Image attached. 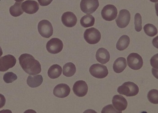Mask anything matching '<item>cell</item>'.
I'll return each mask as SVG.
<instances>
[{
  "label": "cell",
  "mask_w": 158,
  "mask_h": 113,
  "mask_svg": "<svg viewBox=\"0 0 158 113\" xmlns=\"http://www.w3.org/2000/svg\"><path fill=\"white\" fill-rule=\"evenodd\" d=\"M43 77L41 75H29L27 79V83L31 88H35L42 84L43 82Z\"/></svg>",
  "instance_id": "d6986e66"
},
{
  "label": "cell",
  "mask_w": 158,
  "mask_h": 113,
  "mask_svg": "<svg viewBox=\"0 0 158 113\" xmlns=\"http://www.w3.org/2000/svg\"><path fill=\"white\" fill-rule=\"evenodd\" d=\"M128 66L133 70H139L143 67V62L142 57L136 54L131 53L127 59Z\"/></svg>",
  "instance_id": "8992f818"
},
{
  "label": "cell",
  "mask_w": 158,
  "mask_h": 113,
  "mask_svg": "<svg viewBox=\"0 0 158 113\" xmlns=\"http://www.w3.org/2000/svg\"><path fill=\"white\" fill-rule=\"evenodd\" d=\"M76 68L73 63H67L63 68V74L66 77H72L75 74Z\"/></svg>",
  "instance_id": "7402d4cb"
},
{
  "label": "cell",
  "mask_w": 158,
  "mask_h": 113,
  "mask_svg": "<svg viewBox=\"0 0 158 113\" xmlns=\"http://www.w3.org/2000/svg\"><path fill=\"white\" fill-rule=\"evenodd\" d=\"M130 42V37L128 35H122L117 43V49L119 51H123L128 47Z\"/></svg>",
  "instance_id": "44dd1931"
},
{
  "label": "cell",
  "mask_w": 158,
  "mask_h": 113,
  "mask_svg": "<svg viewBox=\"0 0 158 113\" xmlns=\"http://www.w3.org/2000/svg\"><path fill=\"white\" fill-rule=\"evenodd\" d=\"M77 18L75 15L71 12H65L61 17V21L65 26L72 28L77 23Z\"/></svg>",
  "instance_id": "9a60e30c"
},
{
  "label": "cell",
  "mask_w": 158,
  "mask_h": 113,
  "mask_svg": "<svg viewBox=\"0 0 158 113\" xmlns=\"http://www.w3.org/2000/svg\"><path fill=\"white\" fill-rule=\"evenodd\" d=\"M127 63L126 59L122 57H120L115 61L113 64V69L116 73L122 72L127 68Z\"/></svg>",
  "instance_id": "ac0fdd59"
},
{
  "label": "cell",
  "mask_w": 158,
  "mask_h": 113,
  "mask_svg": "<svg viewBox=\"0 0 158 113\" xmlns=\"http://www.w3.org/2000/svg\"><path fill=\"white\" fill-rule=\"evenodd\" d=\"M84 38L89 44H96L101 39L100 32L95 28L87 29L84 33Z\"/></svg>",
  "instance_id": "3957f363"
},
{
  "label": "cell",
  "mask_w": 158,
  "mask_h": 113,
  "mask_svg": "<svg viewBox=\"0 0 158 113\" xmlns=\"http://www.w3.org/2000/svg\"><path fill=\"white\" fill-rule=\"evenodd\" d=\"M113 106L120 113L127 109L128 103L127 99L123 96L120 95H116L112 99Z\"/></svg>",
  "instance_id": "7c38bea8"
},
{
  "label": "cell",
  "mask_w": 158,
  "mask_h": 113,
  "mask_svg": "<svg viewBox=\"0 0 158 113\" xmlns=\"http://www.w3.org/2000/svg\"><path fill=\"white\" fill-rule=\"evenodd\" d=\"M135 30L137 32H140L142 30V17L139 13L135 14Z\"/></svg>",
  "instance_id": "83f0119b"
},
{
  "label": "cell",
  "mask_w": 158,
  "mask_h": 113,
  "mask_svg": "<svg viewBox=\"0 0 158 113\" xmlns=\"http://www.w3.org/2000/svg\"><path fill=\"white\" fill-rule=\"evenodd\" d=\"M16 2H23L24 0H15Z\"/></svg>",
  "instance_id": "e575fe53"
},
{
  "label": "cell",
  "mask_w": 158,
  "mask_h": 113,
  "mask_svg": "<svg viewBox=\"0 0 158 113\" xmlns=\"http://www.w3.org/2000/svg\"><path fill=\"white\" fill-rule=\"evenodd\" d=\"M73 91L76 96L79 97H83L87 93L88 87L85 81H77L73 85Z\"/></svg>",
  "instance_id": "4fadbf2b"
},
{
  "label": "cell",
  "mask_w": 158,
  "mask_h": 113,
  "mask_svg": "<svg viewBox=\"0 0 158 113\" xmlns=\"http://www.w3.org/2000/svg\"><path fill=\"white\" fill-rule=\"evenodd\" d=\"M38 1L41 6H47L52 2L53 0H38Z\"/></svg>",
  "instance_id": "4dcf8cb0"
},
{
  "label": "cell",
  "mask_w": 158,
  "mask_h": 113,
  "mask_svg": "<svg viewBox=\"0 0 158 113\" xmlns=\"http://www.w3.org/2000/svg\"><path fill=\"white\" fill-rule=\"evenodd\" d=\"M21 2H16L14 5L10 7L9 12L11 15L15 17L19 16L24 13L21 7Z\"/></svg>",
  "instance_id": "cb8c5ba5"
},
{
  "label": "cell",
  "mask_w": 158,
  "mask_h": 113,
  "mask_svg": "<svg viewBox=\"0 0 158 113\" xmlns=\"http://www.w3.org/2000/svg\"><path fill=\"white\" fill-rule=\"evenodd\" d=\"M99 6L98 0H82L80 8L83 13L89 14L95 12Z\"/></svg>",
  "instance_id": "52a82bcc"
},
{
  "label": "cell",
  "mask_w": 158,
  "mask_h": 113,
  "mask_svg": "<svg viewBox=\"0 0 158 113\" xmlns=\"http://www.w3.org/2000/svg\"><path fill=\"white\" fill-rule=\"evenodd\" d=\"M139 87L137 85L131 82L124 83L122 86L118 87L117 89L118 93L127 97L136 96L139 92Z\"/></svg>",
  "instance_id": "7a4b0ae2"
},
{
  "label": "cell",
  "mask_w": 158,
  "mask_h": 113,
  "mask_svg": "<svg viewBox=\"0 0 158 113\" xmlns=\"http://www.w3.org/2000/svg\"><path fill=\"white\" fill-rule=\"evenodd\" d=\"M144 30L145 33L150 37H153L157 34V29L152 24H148L144 26Z\"/></svg>",
  "instance_id": "d4e9b609"
},
{
  "label": "cell",
  "mask_w": 158,
  "mask_h": 113,
  "mask_svg": "<svg viewBox=\"0 0 158 113\" xmlns=\"http://www.w3.org/2000/svg\"><path fill=\"white\" fill-rule=\"evenodd\" d=\"M16 63V59L12 55H7L0 58V71L5 72L13 68Z\"/></svg>",
  "instance_id": "30bf717a"
},
{
  "label": "cell",
  "mask_w": 158,
  "mask_h": 113,
  "mask_svg": "<svg viewBox=\"0 0 158 113\" xmlns=\"http://www.w3.org/2000/svg\"><path fill=\"white\" fill-rule=\"evenodd\" d=\"M96 59L97 61L100 63L106 64L110 60V54L105 48H99L96 52Z\"/></svg>",
  "instance_id": "e0dca14e"
},
{
  "label": "cell",
  "mask_w": 158,
  "mask_h": 113,
  "mask_svg": "<svg viewBox=\"0 0 158 113\" xmlns=\"http://www.w3.org/2000/svg\"><path fill=\"white\" fill-rule=\"evenodd\" d=\"M89 72L92 76L99 79L105 78L108 74L106 66L99 63L93 64L89 68Z\"/></svg>",
  "instance_id": "277c9868"
},
{
  "label": "cell",
  "mask_w": 158,
  "mask_h": 113,
  "mask_svg": "<svg viewBox=\"0 0 158 113\" xmlns=\"http://www.w3.org/2000/svg\"><path fill=\"white\" fill-rule=\"evenodd\" d=\"M3 54V52L2 50V48H1V46H0V57L2 56Z\"/></svg>",
  "instance_id": "d6a6232c"
},
{
  "label": "cell",
  "mask_w": 158,
  "mask_h": 113,
  "mask_svg": "<svg viewBox=\"0 0 158 113\" xmlns=\"http://www.w3.org/2000/svg\"><path fill=\"white\" fill-rule=\"evenodd\" d=\"M102 113H120L117 110L114 108V106L112 104H109L105 107L102 110Z\"/></svg>",
  "instance_id": "f1b7e54d"
},
{
  "label": "cell",
  "mask_w": 158,
  "mask_h": 113,
  "mask_svg": "<svg viewBox=\"0 0 158 113\" xmlns=\"http://www.w3.org/2000/svg\"><path fill=\"white\" fill-rule=\"evenodd\" d=\"M148 100L151 103L157 104L158 103V91L152 89L148 92Z\"/></svg>",
  "instance_id": "484cf974"
},
{
  "label": "cell",
  "mask_w": 158,
  "mask_h": 113,
  "mask_svg": "<svg viewBox=\"0 0 158 113\" xmlns=\"http://www.w3.org/2000/svg\"><path fill=\"white\" fill-rule=\"evenodd\" d=\"M19 59L20 66L27 73L33 75L41 72V64L30 54H23Z\"/></svg>",
  "instance_id": "6da1fadb"
},
{
  "label": "cell",
  "mask_w": 158,
  "mask_h": 113,
  "mask_svg": "<svg viewBox=\"0 0 158 113\" xmlns=\"http://www.w3.org/2000/svg\"><path fill=\"white\" fill-rule=\"evenodd\" d=\"M21 7L25 13L29 14H33L39 10V4L35 1L27 0L22 3Z\"/></svg>",
  "instance_id": "5bb4252c"
},
{
  "label": "cell",
  "mask_w": 158,
  "mask_h": 113,
  "mask_svg": "<svg viewBox=\"0 0 158 113\" xmlns=\"http://www.w3.org/2000/svg\"><path fill=\"white\" fill-rule=\"evenodd\" d=\"M63 48L62 41L57 38L50 39L46 44V49L50 54H56L60 53Z\"/></svg>",
  "instance_id": "ba28073f"
},
{
  "label": "cell",
  "mask_w": 158,
  "mask_h": 113,
  "mask_svg": "<svg viewBox=\"0 0 158 113\" xmlns=\"http://www.w3.org/2000/svg\"><path fill=\"white\" fill-rule=\"evenodd\" d=\"M158 54L154 55V56L151 58L150 63H151V65L154 68L158 69Z\"/></svg>",
  "instance_id": "f546056e"
},
{
  "label": "cell",
  "mask_w": 158,
  "mask_h": 113,
  "mask_svg": "<svg viewBox=\"0 0 158 113\" xmlns=\"http://www.w3.org/2000/svg\"><path fill=\"white\" fill-rule=\"evenodd\" d=\"M6 99L2 94H0V109L4 106L6 103Z\"/></svg>",
  "instance_id": "1f68e13d"
},
{
  "label": "cell",
  "mask_w": 158,
  "mask_h": 113,
  "mask_svg": "<svg viewBox=\"0 0 158 113\" xmlns=\"http://www.w3.org/2000/svg\"><path fill=\"white\" fill-rule=\"evenodd\" d=\"M38 30L42 37L48 38L53 34V28L52 24L47 20H43L39 22Z\"/></svg>",
  "instance_id": "5b68a950"
},
{
  "label": "cell",
  "mask_w": 158,
  "mask_h": 113,
  "mask_svg": "<svg viewBox=\"0 0 158 113\" xmlns=\"http://www.w3.org/2000/svg\"><path fill=\"white\" fill-rule=\"evenodd\" d=\"M151 2H158V0H150Z\"/></svg>",
  "instance_id": "836d02e7"
},
{
  "label": "cell",
  "mask_w": 158,
  "mask_h": 113,
  "mask_svg": "<svg viewBox=\"0 0 158 113\" xmlns=\"http://www.w3.org/2000/svg\"><path fill=\"white\" fill-rule=\"evenodd\" d=\"M130 20L131 14L129 11L126 9H122L119 12L118 17L116 19V22L118 27L124 28L129 25Z\"/></svg>",
  "instance_id": "8fae6325"
},
{
  "label": "cell",
  "mask_w": 158,
  "mask_h": 113,
  "mask_svg": "<svg viewBox=\"0 0 158 113\" xmlns=\"http://www.w3.org/2000/svg\"><path fill=\"white\" fill-rule=\"evenodd\" d=\"M16 75L12 72H8L5 74L3 76V80L6 83H11L17 79Z\"/></svg>",
  "instance_id": "4316f807"
},
{
  "label": "cell",
  "mask_w": 158,
  "mask_h": 113,
  "mask_svg": "<svg viewBox=\"0 0 158 113\" xmlns=\"http://www.w3.org/2000/svg\"><path fill=\"white\" fill-rule=\"evenodd\" d=\"M62 68L58 64H54L49 68L48 72V76L51 79H56L62 73Z\"/></svg>",
  "instance_id": "ffe728a7"
},
{
  "label": "cell",
  "mask_w": 158,
  "mask_h": 113,
  "mask_svg": "<svg viewBox=\"0 0 158 113\" xmlns=\"http://www.w3.org/2000/svg\"><path fill=\"white\" fill-rule=\"evenodd\" d=\"M101 14L102 18L106 21H113L116 18L117 9L113 5H107L103 8Z\"/></svg>",
  "instance_id": "9c48e42d"
},
{
  "label": "cell",
  "mask_w": 158,
  "mask_h": 113,
  "mask_svg": "<svg viewBox=\"0 0 158 113\" xmlns=\"http://www.w3.org/2000/svg\"><path fill=\"white\" fill-rule=\"evenodd\" d=\"M95 18L91 15L87 14L83 16L80 20V24L84 28H88L94 26Z\"/></svg>",
  "instance_id": "603a6c76"
},
{
  "label": "cell",
  "mask_w": 158,
  "mask_h": 113,
  "mask_svg": "<svg viewBox=\"0 0 158 113\" xmlns=\"http://www.w3.org/2000/svg\"><path fill=\"white\" fill-rule=\"evenodd\" d=\"M71 89L66 84L61 83L57 85L54 89L53 93L56 97L64 98L70 94Z\"/></svg>",
  "instance_id": "2e32d148"
}]
</instances>
